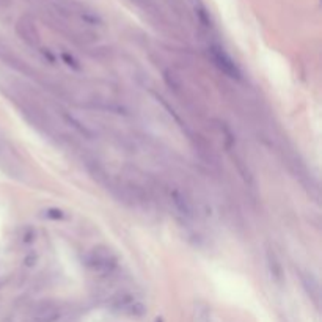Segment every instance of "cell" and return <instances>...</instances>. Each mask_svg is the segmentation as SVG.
Wrapping results in <instances>:
<instances>
[{
  "label": "cell",
  "instance_id": "obj_1",
  "mask_svg": "<svg viewBox=\"0 0 322 322\" xmlns=\"http://www.w3.org/2000/svg\"><path fill=\"white\" fill-rule=\"evenodd\" d=\"M86 266L96 274L110 275L118 266V258L110 248L107 247H95L86 256Z\"/></svg>",
  "mask_w": 322,
  "mask_h": 322
},
{
  "label": "cell",
  "instance_id": "obj_2",
  "mask_svg": "<svg viewBox=\"0 0 322 322\" xmlns=\"http://www.w3.org/2000/svg\"><path fill=\"white\" fill-rule=\"evenodd\" d=\"M209 57L212 60V63L216 65L222 73L231 79H241V69L239 66L235 63L228 53L220 47V46H211L209 47Z\"/></svg>",
  "mask_w": 322,
  "mask_h": 322
},
{
  "label": "cell",
  "instance_id": "obj_3",
  "mask_svg": "<svg viewBox=\"0 0 322 322\" xmlns=\"http://www.w3.org/2000/svg\"><path fill=\"white\" fill-rule=\"evenodd\" d=\"M112 308L118 313H123V314L134 317V319H141L148 311L145 303L129 294H123L118 299H115L112 303Z\"/></svg>",
  "mask_w": 322,
  "mask_h": 322
},
{
  "label": "cell",
  "instance_id": "obj_4",
  "mask_svg": "<svg viewBox=\"0 0 322 322\" xmlns=\"http://www.w3.org/2000/svg\"><path fill=\"white\" fill-rule=\"evenodd\" d=\"M17 35L28 44V46H38L40 44V33L37 30V25L30 19V17L24 16L19 19L16 25Z\"/></svg>",
  "mask_w": 322,
  "mask_h": 322
},
{
  "label": "cell",
  "instance_id": "obj_5",
  "mask_svg": "<svg viewBox=\"0 0 322 322\" xmlns=\"http://www.w3.org/2000/svg\"><path fill=\"white\" fill-rule=\"evenodd\" d=\"M266 264H267V269H269L271 278L277 284H283V280H284L283 266L280 262L278 255L274 252V248H271V247H267V250H266Z\"/></svg>",
  "mask_w": 322,
  "mask_h": 322
},
{
  "label": "cell",
  "instance_id": "obj_6",
  "mask_svg": "<svg viewBox=\"0 0 322 322\" xmlns=\"http://www.w3.org/2000/svg\"><path fill=\"white\" fill-rule=\"evenodd\" d=\"M170 200L171 203L174 204L176 211L181 214V216L184 217H189L192 219L195 216V212H193V206H192V201L187 198V195L183 193L181 190H171L170 192Z\"/></svg>",
  "mask_w": 322,
  "mask_h": 322
},
{
  "label": "cell",
  "instance_id": "obj_7",
  "mask_svg": "<svg viewBox=\"0 0 322 322\" xmlns=\"http://www.w3.org/2000/svg\"><path fill=\"white\" fill-rule=\"evenodd\" d=\"M63 317L62 310L57 305H52V303H47V305H43L37 310V314H35V322H60Z\"/></svg>",
  "mask_w": 322,
  "mask_h": 322
},
{
  "label": "cell",
  "instance_id": "obj_8",
  "mask_svg": "<svg viewBox=\"0 0 322 322\" xmlns=\"http://www.w3.org/2000/svg\"><path fill=\"white\" fill-rule=\"evenodd\" d=\"M193 322H214L212 310L203 300H196L193 303Z\"/></svg>",
  "mask_w": 322,
  "mask_h": 322
},
{
  "label": "cell",
  "instance_id": "obj_9",
  "mask_svg": "<svg viewBox=\"0 0 322 322\" xmlns=\"http://www.w3.org/2000/svg\"><path fill=\"white\" fill-rule=\"evenodd\" d=\"M300 280H302L303 288H305V291L308 292V296L314 302H317L319 300V283L314 278V275L308 274V272H300Z\"/></svg>",
  "mask_w": 322,
  "mask_h": 322
},
{
  "label": "cell",
  "instance_id": "obj_10",
  "mask_svg": "<svg viewBox=\"0 0 322 322\" xmlns=\"http://www.w3.org/2000/svg\"><path fill=\"white\" fill-rule=\"evenodd\" d=\"M63 116H65V120L71 124V126H73V128H76L80 134H83V135H86V137H92V132L90 131H88L85 126H83V124L79 121V120H76L73 115H69V113H63Z\"/></svg>",
  "mask_w": 322,
  "mask_h": 322
},
{
  "label": "cell",
  "instance_id": "obj_11",
  "mask_svg": "<svg viewBox=\"0 0 322 322\" xmlns=\"http://www.w3.org/2000/svg\"><path fill=\"white\" fill-rule=\"evenodd\" d=\"M44 217H47L50 220H62V219H65V212L58 208H49L44 211Z\"/></svg>",
  "mask_w": 322,
  "mask_h": 322
},
{
  "label": "cell",
  "instance_id": "obj_12",
  "mask_svg": "<svg viewBox=\"0 0 322 322\" xmlns=\"http://www.w3.org/2000/svg\"><path fill=\"white\" fill-rule=\"evenodd\" d=\"M62 60H63L69 68H73V69H76V71L80 69V63H79L73 55H69V53H63V55H62Z\"/></svg>",
  "mask_w": 322,
  "mask_h": 322
},
{
  "label": "cell",
  "instance_id": "obj_13",
  "mask_svg": "<svg viewBox=\"0 0 322 322\" xmlns=\"http://www.w3.org/2000/svg\"><path fill=\"white\" fill-rule=\"evenodd\" d=\"M156 322H164V319H162V317H157V319H156Z\"/></svg>",
  "mask_w": 322,
  "mask_h": 322
}]
</instances>
